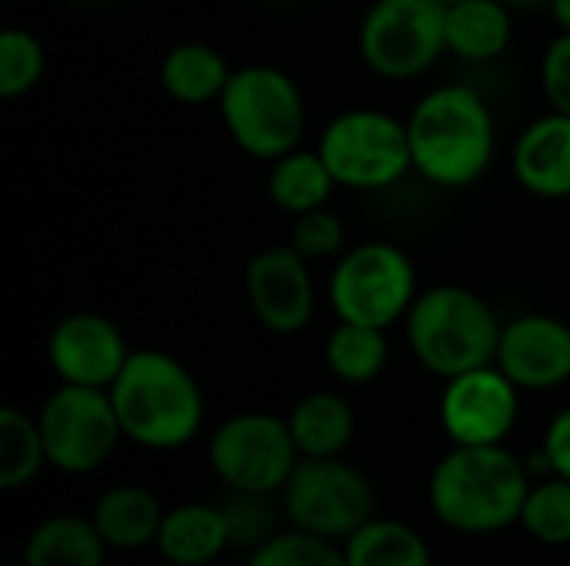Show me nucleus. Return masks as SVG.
Returning <instances> with one entry per match:
<instances>
[{
	"instance_id": "ddd939ff",
	"label": "nucleus",
	"mask_w": 570,
	"mask_h": 566,
	"mask_svg": "<svg viewBox=\"0 0 570 566\" xmlns=\"http://www.w3.org/2000/svg\"><path fill=\"white\" fill-rule=\"evenodd\" d=\"M244 290L257 324L271 334L291 337L314 320L317 290L311 260H304L291 244L257 250L244 270Z\"/></svg>"
},
{
	"instance_id": "c756f323",
	"label": "nucleus",
	"mask_w": 570,
	"mask_h": 566,
	"mask_svg": "<svg viewBox=\"0 0 570 566\" xmlns=\"http://www.w3.org/2000/svg\"><path fill=\"white\" fill-rule=\"evenodd\" d=\"M287 244L311 264L314 260H337L347 250V227L331 207H317V210L294 217Z\"/></svg>"
},
{
	"instance_id": "39448f33",
	"label": "nucleus",
	"mask_w": 570,
	"mask_h": 566,
	"mask_svg": "<svg viewBox=\"0 0 570 566\" xmlns=\"http://www.w3.org/2000/svg\"><path fill=\"white\" fill-rule=\"evenodd\" d=\"M217 107L234 147L264 163L297 150L307 133V107L297 80L271 63L234 70Z\"/></svg>"
},
{
	"instance_id": "5701e85b",
	"label": "nucleus",
	"mask_w": 570,
	"mask_h": 566,
	"mask_svg": "<svg viewBox=\"0 0 570 566\" xmlns=\"http://www.w3.org/2000/svg\"><path fill=\"white\" fill-rule=\"evenodd\" d=\"M334 187H337V180L317 150L297 147V150L277 157L267 170V197L277 210H284L291 217L327 207L334 197Z\"/></svg>"
},
{
	"instance_id": "412c9836",
	"label": "nucleus",
	"mask_w": 570,
	"mask_h": 566,
	"mask_svg": "<svg viewBox=\"0 0 570 566\" xmlns=\"http://www.w3.org/2000/svg\"><path fill=\"white\" fill-rule=\"evenodd\" d=\"M230 73L234 70L227 57L200 40H184L170 47L160 60V87L167 90V97L187 107L217 103Z\"/></svg>"
},
{
	"instance_id": "72a5a7b5",
	"label": "nucleus",
	"mask_w": 570,
	"mask_h": 566,
	"mask_svg": "<svg viewBox=\"0 0 570 566\" xmlns=\"http://www.w3.org/2000/svg\"><path fill=\"white\" fill-rule=\"evenodd\" d=\"M508 3L511 10H541V7H551V0H501Z\"/></svg>"
},
{
	"instance_id": "4be33fe9",
	"label": "nucleus",
	"mask_w": 570,
	"mask_h": 566,
	"mask_svg": "<svg viewBox=\"0 0 570 566\" xmlns=\"http://www.w3.org/2000/svg\"><path fill=\"white\" fill-rule=\"evenodd\" d=\"M107 550L90 517L53 514L30 530L23 566H104Z\"/></svg>"
},
{
	"instance_id": "393cba45",
	"label": "nucleus",
	"mask_w": 570,
	"mask_h": 566,
	"mask_svg": "<svg viewBox=\"0 0 570 566\" xmlns=\"http://www.w3.org/2000/svg\"><path fill=\"white\" fill-rule=\"evenodd\" d=\"M324 364L347 387L374 384L387 367V330L337 320L324 344Z\"/></svg>"
},
{
	"instance_id": "aec40b11",
	"label": "nucleus",
	"mask_w": 570,
	"mask_h": 566,
	"mask_svg": "<svg viewBox=\"0 0 570 566\" xmlns=\"http://www.w3.org/2000/svg\"><path fill=\"white\" fill-rule=\"evenodd\" d=\"M287 427L301 457H344L354 440L357 417L341 394L314 390L291 407Z\"/></svg>"
},
{
	"instance_id": "c85d7f7f",
	"label": "nucleus",
	"mask_w": 570,
	"mask_h": 566,
	"mask_svg": "<svg viewBox=\"0 0 570 566\" xmlns=\"http://www.w3.org/2000/svg\"><path fill=\"white\" fill-rule=\"evenodd\" d=\"M247 566H351L347 554L324 537L304 534V530H287V534H271L264 544L254 547Z\"/></svg>"
},
{
	"instance_id": "f03ea898",
	"label": "nucleus",
	"mask_w": 570,
	"mask_h": 566,
	"mask_svg": "<svg viewBox=\"0 0 570 566\" xmlns=\"http://www.w3.org/2000/svg\"><path fill=\"white\" fill-rule=\"evenodd\" d=\"M528 490L531 474L504 444H454L428 480L434 517L468 537H488L514 527L521 520Z\"/></svg>"
},
{
	"instance_id": "2eb2a0df",
	"label": "nucleus",
	"mask_w": 570,
	"mask_h": 566,
	"mask_svg": "<svg viewBox=\"0 0 570 566\" xmlns=\"http://www.w3.org/2000/svg\"><path fill=\"white\" fill-rule=\"evenodd\" d=\"M494 364L531 394L570 384V324L551 314H521L504 324Z\"/></svg>"
},
{
	"instance_id": "f8f14e48",
	"label": "nucleus",
	"mask_w": 570,
	"mask_h": 566,
	"mask_svg": "<svg viewBox=\"0 0 570 566\" xmlns=\"http://www.w3.org/2000/svg\"><path fill=\"white\" fill-rule=\"evenodd\" d=\"M438 417L451 444L461 447L504 444L521 417V387L498 364L458 374L444 380Z\"/></svg>"
},
{
	"instance_id": "9b49d317",
	"label": "nucleus",
	"mask_w": 570,
	"mask_h": 566,
	"mask_svg": "<svg viewBox=\"0 0 570 566\" xmlns=\"http://www.w3.org/2000/svg\"><path fill=\"white\" fill-rule=\"evenodd\" d=\"M47 464L60 474L83 477L100 470L124 440L110 390L60 384L37 414Z\"/></svg>"
},
{
	"instance_id": "473e14b6",
	"label": "nucleus",
	"mask_w": 570,
	"mask_h": 566,
	"mask_svg": "<svg viewBox=\"0 0 570 566\" xmlns=\"http://www.w3.org/2000/svg\"><path fill=\"white\" fill-rule=\"evenodd\" d=\"M551 17H554V23L564 30V33H570V0H551Z\"/></svg>"
},
{
	"instance_id": "2f4dec72",
	"label": "nucleus",
	"mask_w": 570,
	"mask_h": 566,
	"mask_svg": "<svg viewBox=\"0 0 570 566\" xmlns=\"http://www.w3.org/2000/svg\"><path fill=\"white\" fill-rule=\"evenodd\" d=\"M541 457H544V467L554 474V477H564L570 480V407L558 410L544 430V440H541Z\"/></svg>"
},
{
	"instance_id": "4468645a",
	"label": "nucleus",
	"mask_w": 570,
	"mask_h": 566,
	"mask_svg": "<svg viewBox=\"0 0 570 566\" xmlns=\"http://www.w3.org/2000/svg\"><path fill=\"white\" fill-rule=\"evenodd\" d=\"M130 347L117 324L94 310L67 314L53 324L47 337V360L60 384L110 390L120 377Z\"/></svg>"
},
{
	"instance_id": "a878e982",
	"label": "nucleus",
	"mask_w": 570,
	"mask_h": 566,
	"mask_svg": "<svg viewBox=\"0 0 570 566\" xmlns=\"http://www.w3.org/2000/svg\"><path fill=\"white\" fill-rule=\"evenodd\" d=\"M47 464V447L37 417L20 407H0V487L20 490L27 487L40 467Z\"/></svg>"
},
{
	"instance_id": "9d476101",
	"label": "nucleus",
	"mask_w": 570,
	"mask_h": 566,
	"mask_svg": "<svg viewBox=\"0 0 570 566\" xmlns=\"http://www.w3.org/2000/svg\"><path fill=\"white\" fill-rule=\"evenodd\" d=\"M207 460L217 480L230 494H281L294 467L301 464V450L291 437L287 417L247 410L217 424Z\"/></svg>"
},
{
	"instance_id": "7c9ffc66",
	"label": "nucleus",
	"mask_w": 570,
	"mask_h": 566,
	"mask_svg": "<svg viewBox=\"0 0 570 566\" xmlns=\"http://www.w3.org/2000/svg\"><path fill=\"white\" fill-rule=\"evenodd\" d=\"M541 87L551 110L570 113V33H558L541 57Z\"/></svg>"
},
{
	"instance_id": "cd10ccee",
	"label": "nucleus",
	"mask_w": 570,
	"mask_h": 566,
	"mask_svg": "<svg viewBox=\"0 0 570 566\" xmlns=\"http://www.w3.org/2000/svg\"><path fill=\"white\" fill-rule=\"evenodd\" d=\"M43 67H47L43 43L30 30L7 27L0 33V97L3 100L27 97L40 83Z\"/></svg>"
},
{
	"instance_id": "b1692460",
	"label": "nucleus",
	"mask_w": 570,
	"mask_h": 566,
	"mask_svg": "<svg viewBox=\"0 0 570 566\" xmlns=\"http://www.w3.org/2000/svg\"><path fill=\"white\" fill-rule=\"evenodd\" d=\"M344 554L351 566H434L421 530L394 517H371L344 540Z\"/></svg>"
},
{
	"instance_id": "1a4fd4ad",
	"label": "nucleus",
	"mask_w": 570,
	"mask_h": 566,
	"mask_svg": "<svg viewBox=\"0 0 570 566\" xmlns=\"http://www.w3.org/2000/svg\"><path fill=\"white\" fill-rule=\"evenodd\" d=\"M281 504L294 530L334 544L377 517L374 484L344 457H301L281 490Z\"/></svg>"
},
{
	"instance_id": "20e7f679",
	"label": "nucleus",
	"mask_w": 570,
	"mask_h": 566,
	"mask_svg": "<svg viewBox=\"0 0 570 566\" xmlns=\"http://www.w3.org/2000/svg\"><path fill=\"white\" fill-rule=\"evenodd\" d=\"M501 330L504 324L494 307L461 284H434L421 290L404 317L414 360L441 380L494 364Z\"/></svg>"
},
{
	"instance_id": "6ab92c4d",
	"label": "nucleus",
	"mask_w": 570,
	"mask_h": 566,
	"mask_svg": "<svg viewBox=\"0 0 570 566\" xmlns=\"http://www.w3.org/2000/svg\"><path fill=\"white\" fill-rule=\"evenodd\" d=\"M514 37V10L501 0H458L448 7V53L464 63L498 60Z\"/></svg>"
},
{
	"instance_id": "7ed1b4c3",
	"label": "nucleus",
	"mask_w": 570,
	"mask_h": 566,
	"mask_svg": "<svg viewBox=\"0 0 570 566\" xmlns=\"http://www.w3.org/2000/svg\"><path fill=\"white\" fill-rule=\"evenodd\" d=\"M110 400L124 440L144 450H180L204 427V394L194 374L167 350H130Z\"/></svg>"
},
{
	"instance_id": "423d86ee",
	"label": "nucleus",
	"mask_w": 570,
	"mask_h": 566,
	"mask_svg": "<svg viewBox=\"0 0 570 566\" xmlns=\"http://www.w3.org/2000/svg\"><path fill=\"white\" fill-rule=\"evenodd\" d=\"M417 270L411 257L387 240L347 247L327 277V300L337 320L391 330L417 300Z\"/></svg>"
},
{
	"instance_id": "f704fd0d",
	"label": "nucleus",
	"mask_w": 570,
	"mask_h": 566,
	"mask_svg": "<svg viewBox=\"0 0 570 566\" xmlns=\"http://www.w3.org/2000/svg\"><path fill=\"white\" fill-rule=\"evenodd\" d=\"M441 3H448V7H451V3H458V0H441Z\"/></svg>"
},
{
	"instance_id": "dca6fc26",
	"label": "nucleus",
	"mask_w": 570,
	"mask_h": 566,
	"mask_svg": "<svg viewBox=\"0 0 570 566\" xmlns=\"http://www.w3.org/2000/svg\"><path fill=\"white\" fill-rule=\"evenodd\" d=\"M514 180L541 200H570V113L531 120L511 150Z\"/></svg>"
},
{
	"instance_id": "0eeeda50",
	"label": "nucleus",
	"mask_w": 570,
	"mask_h": 566,
	"mask_svg": "<svg viewBox=\"0 0 570 566\" xmlns=\"http://www.w3.org/2000/svg\"><path fill=\"white\" fill-rule=\"evenodd\" d=\"M317 153L347 190H387L411 170L407 120L381 107H351L331 117L321 130Z\"/></svg>"
},
{
	"instance_id": "6e6552de",
	"label": "nucleus",
	"mask_w": 570,
	"mask_h": 566,
	"mask_svg": "<svg viewBox=\"0 0 570 566\" xmlns=\"http://www.w3.org/2000/svg\"><path fill=\"white\" fill-rule=\"evenodd\" d=\"M364 67L384 80H414L448 53V3L374 0L357 27Z\"/></svg>"
},
{
	"instance_id": "a211bd4d",
	"label": "nucleus",
	"mask_w": 570,
	"mask_h": 566,
	"mask_svg": "<svg viewBox=\"0 0 570 566\" xmlns=\"http://www.w3.org/2000/svg\"><path fill=\"white\" fill-rule=\"evenodd\" d=\"M164 514L167 510L154 490L140 487V484H117L97 497L90 520L110 550L130 554L147 544H157Z\"/></svg>"
},
{
	"instance_id": "bb28decb",
	"label": "nucleus",
	"mask_w": 570,
	"mask_h": 566,
	"mask_svg": "<svg viewBox=\"0 0 570 566\" xmlns=\"http://www.w3.org/2000/svg\"><path fill=\"white\" fill-rule=\"evenodd\" d=\"M518 527L531 534L534 540L548 547H568L570 544V480L548 477L541 484H531L524 510Z\"/></svg>"
},
{
	"instance_id": "f257e3e1",
	"label": "nucleus",
	"mask_w": 570,
	"mask_h": 566,
	"mask_svg": "<svg viewBox=\"0 0 570 566\" xmlns=\"http://www.w3.org/2000/svg\"><path fill=\"white\" fill-rule=\"evenodd\" d=\"M407 120L414 173L441 190L478 183L498 153V123L488 97L471 83H441L428 90Z\"/></svg>"
},
{
	"instance_id": "f3484780",
	"label": "nucleus",
	"mask_w": 570,
	"mask_h": 566,
	"mask_svg": "<svg viewBox=\"0 0 570 566\" xmlns=\"http://www.w3.org/2000/svg\"><path fill=\"white\" fill-rule=\"evenodd\" d=\"M234 544L230 517L217 504H180L164 514L157 550L174 566L214 564Z\"/></svg>"
}]
</instances>
